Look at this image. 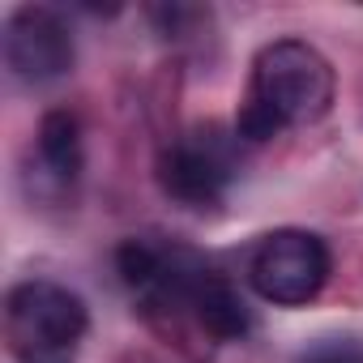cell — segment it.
Here are the masks:
<instances>
[{"label":"cell","instance_id":"6da1fadb","mask_svg":"<svg viewBox=\"0 0 363 363\" xmlns=\"http://www.w3.org/2000/svg\"><path fill=\"white\" fill-rule=\"evenodd\" d=\"M333 107V69L303 39H278L257 52L248 103L240 107L235 133L244 141H269L282 128L316 124Z\"/></svg>","mask_w":363,"mask_h":363},{"label":"cell","instance_id":"7a4b0ae2","mask_svg":"<svg viewBox=\"0 0 363 363\" xmlns=\"http://www.w3.org/2000/svg\"><path fill=\"white\" fill-rule=\"evenodd\" d=\"M86 325V303L60 282L35 278L9 291L5 329L18 363H77Z\"/></svg>","mask_w":363,"mask_h":363},{"label":"cell","instance_id":"3957f363","mask_svg":"<svg viewBox=\"0 0 363 363\" xmlns=\"http://www.w3.org/2000/svg\"><path fill=\"white\" fill-rule=\"evenodd\" d=\"M248 278H252V291L265 299V303H278V308H303L312 303L325 282H329V248L320 235L312 231H274L261 240V248L252 252V265H248Z\"/></svg>","mask_w":363,"mask_h":363},{"label":"cell","instance_id":"277c9868","mask_svg":"<svg viewBox=\"0 0 363 363\" xmlns=\"http://www.w3.org/2000/svg\"><path fill=\"white\" fill-rule=\"evenodd\" d=\"M231 175H235V154L218 128L189 133L158 158V179L167 197H175L189 210H214L227 197Z\"/></svg>","mask_w":363,"mask_h":363},{"label":"cell","instance_id":"5b68a950","mask_svg":"<svg viewBox=\"0 0 363 363\" xmlns=\"http://www.w3.org/2000/svg\"><path fill=\"white\" fill-rule=\"evenodd\" d=\"M5 60L22 82H56L73 69V35L60 13L26 5L5 26Z\"/></svg>","mask_w":363,"mask_h":363},{"label":"cell","instance_id":"8992f818","mask_svg":"<svg viewBox=\"0 0 363 363\" xmlns=\"http://www.w3.org/2000/svg\"><path fill=\"white\" fill-rule=\"evenodd\" d=\"M193 308H197L201 329L214 333L218 342H235L252 329V312H248L244 295L218 274H201V282L193 291Z\"/></svg>","mask_w":363,"mask_h":363},{"label":"cell","instance_id":"52a82bcc","mask_svg":"<svg viewBox=\"0 0 363 363\" xmlns=\"http://www.w3.org/2000/svg\"><path fill=\"white\" fill-rule=\"evenodd\" d=\"M39 162L56 184H73L82 171V128L69 111H48L39 124Z\"/></svg>","mask_w":363,"mask_h":363},{"label":"cell","instance_id":"ba28073f","mask_svg":"<svg viewBox=\"0 0 363 363\" xmlns=\"http://www.w3.org/2000/svg\"><path fill=\"white\" fill-rule=\"evenodd\" d=\"M299 363H363V342L333 337V342H320V346L303 350Z\"/></svg>","mask_w":363,"mask_h":363}]
</instances>
